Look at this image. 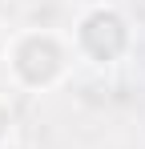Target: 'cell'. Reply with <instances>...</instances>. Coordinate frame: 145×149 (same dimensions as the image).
Masks as SVG:
<instances>
[{"instance_id":"obj_1","label":"cell","mask_w":145,"mask_h":149,"mask_svg":"<svg viewBox=\"0 0 145 149\" xmlns=\"http://www.w3.org/2000/svg\"><path fill=\"white\" fill-rule=\"evenodd\" d=\"M4 56H8V69L16 77V85H24V89H52V85L65 81L69 61L77 52H72L69 36L48 32V28H32V32L8 36Z\"/></svg>"},{"instance_id":"obj_2","label":"cell","mask_w":145,"mask_h":149,"mask_svg":"<svg viewBox=\"0 0 145 149\" xmlns=\"http://www.w3.org/2000/svg\"><path fill=\"white\" fill-rule=\"evenodd\" d=\"M72 52L89 65H117L129 52V20L117 4H93L72 28Z\"/></svg>"},{"instance_id":"obj_3","label":"cell","mask_w":145,"mask_h":149,"mask_svg":"<svg viewBox=\"0 0 145 149\" xmlns=\"http://www.w3.org/2000/svg\"><path fill=\"white\" fill-rule=\"evenodd\" d=\"M8 137H12V109H8V101L0 97V149L8 145Z\"/></svg>"},{"instance_id":"obj_4","label":"cell","mask_w":145,"mask_h":149,"mask_svg":"<svg viewBox=\"0 0 145 149\" xmlns=\"http://www.w3.org/2000/svg\"><path fill=\"white\" fill-rule=\"evenodd\" d=\"M8 49V32H4V24H0V52Z\"/></svg>"}]
</instances>
